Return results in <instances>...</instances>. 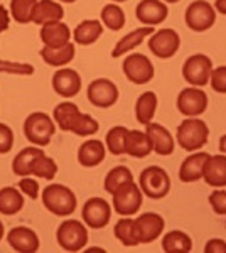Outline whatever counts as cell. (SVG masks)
<instances>
[{
	"label": "cell",
	"instance_id": "6da1fadb",
	"mask_svg": "<svg viewBox=\"0 0 226 253\" xmlns=\"http://www.w3.org/2000/svg\"><path fill=\"white\" fill-rule=\"evenodd\" d=\"M209 126L198 117H186V120L181 122L176 132V140L181 149L187 152H196L208 144Z\"/></svg>",
	"mask_w": 226,
	"mask_h": 253
},
{
	"label": "cell",
	"instance_id": "7a4b0ae2",
	"mask_svg": "<svg viewBox=\"0 0 226 253\" xmlns=\"http://www.w3.org/2000/svg\"><path fill=\"white\" fill-rule=\"evenodd\" d=\"M43 205L54 216H71L75 213L78 201L73 189L63 184H49L43 191Z\"/></svg>",
	"mask_w": 226,
	"mask_h": 253
},
{
	"label": "cell",
	"instance_id": "3957f363",
	"mask_svg": "<svg viewBox=\"0 0 226 253\" xmlns=\"http://www.w3.org/2000/svg\"><path fill=\"white\" fill-rule=\"evenodd\" d=\"M56 133V122L47 113L34 112L24 122V135L32 145L46 147Z\"/></svg>",
	"mask_w": 226,
	"mask_h": 253
},
{
	"label": "cell",
	"instance_id": "277c9868",
	"mask_svg": "<svg viewBox=\"0 0 226 253\" xmlns=\"http://www.w3.org/2000/svg\"><path fill=\"white\" fill-rule=\"evenodd\" d=\"M138 186L143 196L150 199H162L171 191V177L166 169L159 166H149L138 175Z\"/></svg>",
	"mask_w": 226,
	"mask_h": 253
},
{
	"label": "cell",
	"instance_id": "5b68a950",
	"mask_svg": "<svg viewBox=\"0 0 226 253\" xmlns=\"http://www.w3.org/2000/svg\"><path fill=\"white\" fill-rule=\"evenodd\" d=\"M80 219H64L56 231V240L59 247L66 252H81L88 243V230Z\"/></svg>",
	"mask_w": 226,
	"mask_h": 253
},
{
	"label": "cell",
	"instance_id": "8992f818",
	"mask_svg": "<svg viewBox=\"0 0 226 253\" xmlns=\"http://www.w3.org/2000/svg\"><path fill=\"white\" fill-rule=\"evenodd\" d=\"M113 211L120 216H135L140 211L143 203V193L138 182L130 181L118 187L112 194Z\"/></svg>",
	"mask_w": 226,
	"mask_h": 253
},
{
	"label": "cell",
	"instance_id": "52a82bcc",
	"mask_svg": "<svg viewBox=\"0 0 226 253\" xmlns=\"http://www.w3.org/2000/svg\"><path fill=\"white\" fill-rule=\"evenodd\" d=\"M213 68L215 66H213L211 58H208L203 52H198V54L189 56V58L184 61L182 78L186 83H189V86L203 88L209 83Z\"/></svg>",
	"mask_w": 226,
	"mask_h": 253
},
{
	"label": "cell",
	"instance_id": "ba28073f",
	"mask_svg": "<svg viewBox=\"0 0 226 253\" xmlns=\"http://www.w3.org/2000/svg\"><path fill=\"white\" fill-rule=\"evenodd\" d=\"M216 22V9L208 0H194L186 9V26L194 32H206Z\"/></svg>",
	"mask_w": 226,
	"mask_h": 253
},
{
	"label": "cell",
	"instance_id": "9c48e42d",
	"mask_svg": "<svg viewBox=\"0 0 226 253\" xmlns=\"http://www.w3.org/2000/svg\"><path fill=\"white\" fill-rule=\"evenodd\" d=\"M122 68L127 80L132 81L134 84H145L154 80L155 76V69L152 61L145 54H140V52L125 56Z\"/></svg>",
	"mask_w": 226,
	"mask_h": 253
},
{
	"label": "cell",
	"instance_id": "30bf717a",
	"mask_svg": "<svg viewBox=\"0 0 226 253\" xmlns=\"http://www.w3.org/2000/svg\"><path fill=\"white\" fill-rule=\"evenodd\" d=\"M179 47H181V38L178 31L169 29V27L155 31L149 38L150 52L159 59H171L172 56L178 54Z\"/></svg>",
	"mask_w": 226,
	"mask_h": 253
},
{
	"label": "cell",
	"instance_id": "8fae6325",
	"mask_svg": "<svg viewBox=\"0 0 226 253\" xmlns=\"http://www.w3.org/2000/svg\"><path fill=\"white\" fill-rule=\"evenodd\" d=\"M208 95L203 91V88L198 86H187L181 89L178 95V110L184 117H199L206 112L208 108Z\"/></svg>",
	"mask_w": 226,
	"mask_h": 253
},
{
	"label": "cell",
	"instance_id": "7c38bea8",
	"mask_svg": "<svg viewBox=\"0 0 226 253\" xmlns=\"http://www.w3.org/2000/svg\"><path fill=\"white\" fill-rule=\"evenodd\" d=\"M83 223L91 230H101L112 219V205L103 198H90L83 205Z\"/></svg>",
	"mask_w": 226,
	"mask_h": 253
},
{
	"label": "cell",
	"instance_id": "4fadbf2b",
	"mask_svg": "<svg viewBox=\"0 0 226 253\" xmlns=\"http://www.w3.org/2000/svg\"><path fill=\"white\" fill-rule=\"evenodd\" d=\"M86 96H88L90 103L94 105V107L110 108L117 103L120 95H118V86L113 81H110L106 78H98V80H93L91 83L88 84Z\"/></svg>",
	"mask_w": 226,
	"mask_h": 253
},
{
	"label": "cell",
	"instance_id": "5bb4252c",
	"mask_svg": "<svg viewBox=\"0 0 226 253\" xmlns=\"http://www.w3.org/2000/svg\"><path fill=\"white\" fill-rule=\"evenodd\" d=\"M166 221L157 213H143L135 218V235H137L138 245L152 243L162 235Z\"/></svg>",
	"mask_w": 226,
	"mask_h": 253
},
{
	"label": "cell",
	"instance_id": "9a60e30c",
	"mask_svg": "<svg viewBox=\"0 0 226 253\" xmlns=\"http://www.w3.org/2000/svg\"><path fill=\"white\" fill-rule=\"evenodd\" d=\"M83 88L80 73L71 68H59L52 75V89L63 98H73Z\"/></svg>",
	"mask_w": 226,
	"mask_h": 253
},
{
	"label": "cell",
	"instance_id": "2e32d148",
	"mask_svg": "<svg viewBox=\"0 0 226 253\" xmlns=\"http://www.w3.org/2000/svg\"><path fill=\"white\" fill-rule=\"evenodd\" d=\"M169 15L167 3L162 0H140L135 9V17L143 26H160Z\"/></svg>",
	"mask_w": 226,
	"mask_h": 253
},
{
	"label": "cell",
	"instance_id": "e0dca14e",
	"mask_svg": "<svg viewBox=\"0 0 226 253\" xmlns=\"http://www.w3.org/2000/svg\"><path fill=\"white\" fill-rule=\"evenodd\" d=\"M7 243L19 253H36L39 250V236L27 226H15L7 233Z\"/></svg>",
	"mask_w": 226,
	"mask_h": 253
},
{
	"label": "cell",
	"instance_id": "ac0fdd59",
	"mask_svg": "<svg viewBox=\"0 0 226 253\" xmlns=\"http://www.w3.org/2000/svg\"><path fill=\"white\" fill-rule=\"evenodd\" d=\"M145 133L150 138L152 152H155L157 156H171L174 152L176 140L164 125L155 124V122H149L145 125Z\"/></svg>",
	"mask_w": 226,
	"mask_h": 253
},
{
	"label": "cell",
	"instance_id": "d6986e66",
	"mask_svg": "<svg viewBox=\"0 0 226 253\" xmlns=\"http://www.w3.org/2000/svg\"><path fill=\"white\" fill-rule=\"evenodd\" d=\"M209 156H211V154L203 152V150H196V152H192L191 156H187L184 159V162L179 167L181 182L191 184V182H198L199 179H203L204 164H206Z\"/></svg>",
	"mask_w": 226,
	"mask_h": 253
},
{
	"label": "cell",
	"instance_id": "ffe728a7",
	"mask_svg": "<svg viewBox=\"0 0 226 253\" xmlns=\"http://www.w3.org/2000/svg\"><path fill=\"white\" fill-rule=\"evenodd\" d=\"M41 41H43L44 46L47 47H61L64 44L71 42V29H69L68 24H64L63 20L59 22H51L41 26L39 31Z\"/></svg>",
	"mask_w": 226,
	"mask_h": 253
},
{
	"label": "cell",
	"instance_id": "44dd1931",
	"mask_svg": "<svg viewBox=\"0 0 226 253\" xmlns=\"http://www.w3.org/2000/svg\"><path fill=\"white\" fill-rule=\"evenodd\" d=\"M203 179L211 187H226V154L209 156L204 164Z\"/></svg>",
	"mask_w": 226,
	"mask_h": 253
},
{
	"label": "cell",
	"instance_id": "7402d4cb",
	"mask_svg": "<svg viewBox=\"0 0 226 253\" xmlns=\"http://www.w3.org/2000/svg\"><path fill=\"white\" fill-rule=\"evenodd\" d=\"M106 145L98 138H88L78 149V162L83 167H96L105 161Z\"/></svg>",
	"mask_w": 226,
	"mask_h": 253
},
{
	"label": "cell",
	"instance_id": "603a6c76",
	"mask_svg": "<svg viewBox=\"0 0 226 253\" xmlns=\"http://www.w3.org/2000/svg\"><path fill=\"white\" fill-rule=\"evenodd\" d=\"M154 32L155 31H154V27H152V26L138 27V29L129 32V34L123 36V38L118 41L117 44H115V47L112 51V58H122V56L130 54L135 47L140 46L143 41H145L147 38H150Z\"/></svg>",
	"mask_w": 226,
	"mask_h": 253
},
{
	"label": "cell",
	"instance_id": "cb8c5ba5",
	"mask_svg": "<svg viewBox=\"0 0 226 253\" xmlns=\"http://www.w3.org/2000/svg\"><path fill=\"white\" fill-rule=\"evenodd\" d=\"M105 26L98 19H86L80 22L73 31V41L80 46H91L101 38Z\"/></svg>",
	"mask_w": 226,
	"mask_h": 253
},
{
	"label": "cell",
	"instance_id": "d4e9b609",
	"mask_svg": "<svg viewBox=\"0 0 226 253\" xmlns=\"http://www.w3.org/2000/svg\"><path fill=\"white\" fill-rule=\"evenodd\" d=\"M64 17V9L59 2L56 0H38L36 3L34 14H32V22L38 26H44V24L59 22Z\"/></svg>",
	"mask_w": 226,
	"mask_h": 253
},
{
	"label": "cell",
	"instance_id": "484cf974",
	"mask_svg": "<svg viewBox=\"0 0 226 253\" xmlns=\"http://www.w3.org/2000/svg\"><path fill=\"white\" fill-rule=\"evenodd\" d=\"M41 58L46 64L52 68H64L75 59V54H76V47L73 42H68L61 47H47L44 46L41 49Z\"/></svg>",
	"mask_w": 226,
	"mask_h": 253
},
{
	"label": "cell",
	"instance_id": "4316f807",
	"mask_svg": "<svg viewBox=\"0 0 226 253\" xmlns=\"http://www.w3.org/2000/svg\"><path fill=\"white\" fill-rule=\"evenodd\" d=\"M125 154L135 159H145L152 154L150 138L145 133V130H129L125 137Z\"/></svg>",
	"mask_w": 226,
	"mask_h": 253
},
{
	"label": "cell",
	"instance_id": "83f0119b",
	"mask_svg": "<svg viewBox=\"0 0 226 253\" xmlns=\"http://www.w3.org/2000/svg\"><path fill=\"white\" fill-rule=\"evenodd\" d=\"M162 250L167 253H187L192 250V240L181 230L167 231L162 238Z\"/></svg>",
	"mask_w": 226,
	"mask_h": 253
},
{
	"label": "cell",
	"instance_id": "f1b7e54d",
	"mask_svg": "<svg viewBox=\"0 0 226 253\" xmlns=\"http://www.w3.org/2000/svg\"><path fill=\"white\" fill-rule=\"evenodd\" d=\"M44 150L38 145H31L20 150L17 156H15L14 162H12V170H14V174L20 175V177L31 175V169H32V164H34L36 157L41 156Z\"/></svg>",
	"mask_w": 226,
	"mask_h": 253
},
{
	"label": "cell",
	"instance_id": "f546056e",
	"mask_svg": "<svg viewBox=\"0 0 226 253\" xmlns=\"http://www.w3.org/2000/svg\"><path fill=\"white\" fill-rule=\"evenodd\" d=\"M24 208V196L20 189L3 187L0 189V214L14 216Z\"/></svg>",
	"mask_w": 226,
	"mask_h": 253
},
{
	"label": "cell",
	"instance_id": "4dcf8cb0",
	"mask_svg": "<svg viewBox=\"0 0 226 253\" xmlns=\"http://www.w3.org/2000/svg\"><path fill=\"white\" fill-rule=\"evenodd\" d=\"M155 110H157V95L154 91H145L137 98L135 103V118L142 125H147L154 120Z\"/></svg>",
	"mask_w": 226,
	"mask_h": 253
},
{
	"label": "cell",
	"instance_id": "1f68e13d",
	"mask_svg": "<svg viewBox=\"0 0 226 253\" xmlns=\"http://www.w3.org/2000/svg\"><path fill=\"white\" fill-rule=\"evenodd\" d=\"M115 238L120 242L123 247H137L138 240L135 235V218L132 216H122L113 228Z\"/></svg>",
	"mask_w": 226,
	"mask_h": 253
},
{
	"label": "cell",
	"instance_id": "d6a6232c",
	"mask_svg": "<svg viewBox=\"0 0 226 253\" xmlns=\"http://www.w3.org/2000/svg\"><path fill=\"white\" fill-rule=\"evenodd\" d=\"M80 112L81 110L73 101H63V103L56 105L54 112H52V120L56 122V126H59V130L69 132L73 122H75V118Z\"/></svg>",
	"mask_w": 226,
	"mask_h": 253
},
{
	"label": "cell",
	"instance_id": "836d02e7",
	"mask_svg": "<svg viewBox=\"0 0 226 253\" xmlns=\"http://www.w3.org/2000/svg\"><path fill=\"white\" fill-rule=\"evenodd\" d=\"M130 181H135L132 170H130L127 166H117V167H113L112 170H108V174L105 175L103 187H105L106 193L112 196L122 184L130 182Z\"/></svg>",
	"mask_w": 226,
	"mask_h": 253
},
{
	"label": "cell",
	"instance_id": "e575fe53",
	"mask_svg": "<svg viewBox=\"0 0 226 253\" xmlns=\"http://www.w3.org/2000/svg\"><path fill=\"white\" fill-rule=\"evenodd\" d=\"M101 24L105 27H108L110 31H120L123 26H125L127 19H125V12L118 3H106V5L101 9Z\"/></svg>",
	"mask_w": 226,
	"mask_h": 253
},
{
	"label": "cell",
	"instance_id": "d590c367",
	"mask_svg": "<svg viewBox=\"0 0 226 253\" xmlns=\"http://www.w3.org/2000/svg\"><path fill=\"white\" fill-rule=\"evenodd\" d=\"M129 130L130 128H127L123 125H117L106 132L105 145L110 154H113V156H123L125 154V137L129 133Z\"/></svg>",
	"mask_w": 226,
	"mask_h": 253
},
{
	"label": "cell",
	"instance_id": "8d00e7d4",
	"mask_svg": "<svg viewBox=\"0 0 226 253\" xmlns=\"http://www.w3.org/2000/svg\"><path fill=\"white\" fill-rule=\"evenodd\" d=\"M38 0H10V15L15 22L29 24L32 22V14H34Z\"/></svg>",
	"mask_w": 226,
	"mask_h": 253
},
{
	"label": "cell",
	"instance_id": "74e56055",
	"mask_svg": "<svg viewBox=\"0 0 226 253\" xmlns=\"http://www.w3.org/2000/svg\"><path fill=\"white\" fill-rule=\"evenodd\" d=\"M56 174H57V164L54 159L46 156L44 152L36 157L34 164H32V169H31V175L51 181V179H54Z\"/></svg>",
	"mask_w": 226,
	"mask_h": 253
},
{
	"label": "cell",
	"instance_id": "f35d334b",
	"mask_svg": "<svg viewBox=\"0 0 226 253\" xmlns=\"http://www.w3.org/2000/svg\"><path fill=\"white\" fill-rule=\"evenodd\" d=\"M98 128H100V125H98V122L94 120L91 115L80 112L76 115L75 122H73L69 132H73L78 137H90V135H94V133L98 132Z\"/></svg>",
	"mask_w": 226,
	"mask_h": 253
},
{
	"label": "cell",
	"instance_id": "ab89813d",
	"mask_svg": "<svg viewBox=\"0 0 226 253\" xmlns=\"http://www.w3.org/2000/svg\"><path fill=\"white\" fill-rule=\"evenodd\" d=\"M34 66L29 63H15V61H3L0 59V73H9V75L19 76H31L34 75Z\"/></svg>",
	"mask_w": 226,
	"mask_h": 253
},
{
	"label": "cell",
	"instance_id": "60d3db41",
	"mask_svg": "<svg viewBox=\"0 0 226 253\" xmlns=\"http://www.w3.org/2000/svg\"><path fill=\"white\" fill-rule=\"evenodd\" d=\"M209 205L216 214L226 216V191L223 187H216L211 194H209Z\"/></svg>",
	"mask_w": 226,
	"mask_h": 253
},
{
	"label": "cell",
	"instance_id": "b9f144b4",
	"mask_svg": "<svg viewBox=\"0 0 226 253\" xmlns=\"http://www.w3.org/2000/svg\"><path fill=\"white\" fill-rule=\"evenodd\" d=\"M209 84L216 93L226 95V66L213 68L211 78H209Z\"/></svg>",
	"mask_w": 226,
	"mask_h": 253
},
{
	"label": "cell",
	"instance_id": "7bdbcfd3",
	"mask_svg": "<svg viewBox=\"0 0 226 253\" xmlns=\"http://www.w3.org/2000/svg\"><path fill=\"white\" fill-rule=\"evenodd\" d=\"M14 147V132L9 125L0 122V154H9Z\"/></svg>",
	"mask_w": 226,
	"mask_h": 253
},
{
	"label": "cell",
	"instance_id": "ee69618b",
	"mask_svg": "<svg viewBox=\"0 0 226 253\" xmlns=\"http://www.w3.org/2000/svg\"><path fill=\"white\" fill-rule=\"evenodd\" d=\"M19 189L22 194L29 196L31 199H38L39 198V184L36 179H32L31 175H24L19 181Z\"/></svg>",
	"mask_w": 226,
	"mask_h": 253
},
{
	"label": "cell",
	"instance_id": "f6af8a7d",
	"mask_svg": "<svg viewBox=\"0 0 226 253\" xmlns=\"http://www.w3.org/2000/svg\"><path fill=\"white\" fill-rule=\"evenodd\" d=\"M204 253H226V242L223 238H211L204 245Z\"/></svg>",
	"mask_w": 226,
	"mask_h": 253
},
{
	"label": "cell",
	"instance_id": "bcb514c9",
	"mask_svg": "<svg viewBox=\"0 0 226 253\" xmlns=\"http://www.w3.org/2000/svg\"><path fill=\"white\" fill-rule=\"evenodd\" d=\"M10 10H7L3 5H0V34L5 32L10 26Z\"/></svg>",
	"mask_w": 226,
	"mask_h": 253
},
{
	"label": "cell",
	"instance_id": "7dc6e473",
	"mask_svg": "<svg viewBox=\"0 0 226 253\" xmlns=\"http://www.w3.org/2000/svg\"><path fill=\"white\" fill-rule=\"evenodd\" d=\"M215 9H216V12H220V14L226 15V0H216Z\"/></svg>",
	"mask_w": 226,
	"mask_h": 253
},
{
	"label": "cell",
	"instance_id": "c3c4849f",
	"mask_svg": "<svg viewBox=\"0 0 226 253\" xmlns=\"http://www.w3.org/2000/svg\"><path fill=\"white\" fill-rule=\"evenodd\" d=\"M220 150L221 154H226V133L220 138Z\"/></svg>",
	"mask_w": 226,
	"mask_h": 253
},
{
	"label": "cell",
	"instance_id": "681fc988",
	"mask_svg": "<svg viewBox=\"0 0 226 253\" xmlns=\"http://www.w3.org/2000/svg\"><path fill=\"white\" fill-rule=\"evenodd\" d=\"M3 236H5V230H3V223L0 221V242H2Z\"/></svg>",
	"mask_w": 226,
	"mask_h": 253
},
{
	"label": "cell",
	"instance_id": "f907efd6",
	"mask_svg": "<svg viewBox=\"0 0 226 253\" xmlns=\"http://www.w3.org/2000/svg\"><path fill=\"white\" fill-rule=\"evenodd\" d=\"M56 2H59V3H61V2H64V3H75L76 0H56Z\"/></svg>",
	"mask_w": 226,
	"mask_h": 253
},
{
	"label": "cell",
	"instance_id": "816d5d0a",
	"mask_svg": "<svg viewBox=\"0 0 226 253\" xmlns=\"http://www.w3.org/2000/svg\"><path fill=\"white\" fill-rule=\"evenodd\" d=\"M164 3H178L179 0H162Z\"/></svg>",
	"mask_w": 226,
	"mask_h": 253
},
{
	"label": "cell",
	"instance_id": "f5cc1de1",
	"mask_svg": "<svg viewBox=\"0 0 226 253\" xmlns=\"http://www.w3.org/2000/svg\"><path fill=\"white\" fill-rule=\"evenodd\" d=\"M86 250H88V252H103L101 248H86Z\"/></svg>",
	"mask_w": 226,
	"mask_h": 253
},
{
	"label": "cell",
	"instance_id": "db71d44e",
	"mask_svg": "<svg viewBox=\"0 0 226 253\" xmlns=\"http://www.w3.org/2000/svg\"><path fill=\"white\" fill-rule=\"evenodd\" d=\"M113 3H122V2H127V0H112Z\"/></svg>",
	"mask_w": 226,
	"mask_h": 253
}]
</instances>
